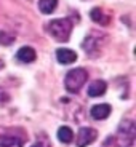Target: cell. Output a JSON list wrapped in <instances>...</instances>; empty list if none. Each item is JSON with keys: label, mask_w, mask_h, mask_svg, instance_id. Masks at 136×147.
Returning <instances> with one entry per match:
<instances>
[{"label": "cell", "mask_w": 136, "mask_h": 147, "mask_svg": "<svg viewBox=\"0 0 136 147\" xmlns=\"http://www.w3.org/2000/svg\"><path fill=\"white\" fill-rule=\"evenodd\" d=\"M72 19L69 18H61V19H53L45 26L47 32L58 42H67L72 32Z\"/></svg>", "instance_id": "6da1fadb"}, {"label": "cell", "mask_w": 136, "mask_h": 147, "mask_svg": "<svg viewBox=\"0 0 136 147\" xmlns=\"http://www.w3.org/2000/svg\"><path fill=\"white\" fill-rule=\"evenodd\" d=\"M136 138V125L131 118H125L118 125L115 134V147H133Z\"/></svg>", "instance_id": "7a4b0ae2"}, {"label": "cell", "mask_w": 136, "mask_h": 147, "mask_svg": "<svg viewBox=\"0 0 136 147\" xmlns=\"http://www.w3.org/2000/svg\"><path fill=\"white\" fill-rule=\"evenodd\" d=\"M87 80H88V72L82 67H77V69H72L66 74L64 86L69 93H78Z\"/></svg>", "instance_id": "3957f363"}, {"label": "cell", "mask_w": 136, "mask_h": 147, "mask_svg": "<svg viewBox=\"0 0 136 147\" xmlns=\"http://www.w3.org/2000/svg\"><path fill=\"white\" fill-rule=\"evenodd\" d=\"M96 138H98V131H96L95 128H87V126H85V128L78 129L75 142H77L78 147H87L91 142H95Z\"/></svg>", "instance_id": "277c9868"}, {"label": "cell", "mask_w": 136, "mask_h": 147, "mask_svg": "<svg viewBox=\"0 0 136 147\" xmlns=\"http://www.w3.org/2000/svg\"><path fill=\"white\" fill-rule=\"evenodd\" d=\"M56 59L59 64H72L77 61V53L69 50V48H58L56 50Z\"/></svg>", "instance_id": "5b68a950"}, {"label": "cell", "mask_w": 136, "mask_h": 147, "mask_svg": "<svg viewBox=\"0 0 136 147\" xmlns=\"http://www.w3.org/2000/svg\"><path fill=\"white\" fill-rule=\"evenodd\" d=\"M98 47H101V42H99V37L95 35V34H90L83 40V50L91 56L98 53Z\"/></svg>", "instance_id": "8992f818"}, {"label": "cell", "mask_w": 136, "mask_h": 147, "mask_svg": "<svg viewBox=\"0 0 136 147\" xmlns=\"http://www.w3.org/2000/svg\"><path fill=\"white\" fill-rule=\"evenodd\" d=\"M110 114V106L109 104H98V106H93L90 110V115H91L95 120H104L107 118Z\"/></svg>", "instance_id": "52a82bcc"}, {"label": "cell", "mask_w": 136, "mask_h": 147, "mask_svg": "<svg viewBox=\"0 0 136 147\" xmlns=\"http://www.w3.org/2000/svg\"><path fill=\"white\" fill-rule=\"evenodd\" d=\"M16 58H18V61H21V63H32V61H35L37 53H35V50L30 48V47H22L18 50Z\"/></svg>", "instance_id": "ba28073f"}, {"label": "cell", "mask_w": 136, "mask_h": 147, "mask_svg": "<svg viewBox=\"0 0 136 147\" xmlns=\"http://www.w3.org/2000/svg\"><path fill=\"white\" fill-rule=\"evenodd\" d=\"M107 90V85L104 80H96L93 82L91 85L88 86V96L91 98H98V96H103Z\"/></svg>", "instance_id": "9c48e42d"}, {"label": "cell", "mask_w": 136, "mask_h": 147, "mask_svg": "<svg viewBox=\"0 0 136 147\" xmlns=\"http://www.w3.org/2000/svg\"><path fill=\"white\" fill-rule=\"evenodd\" d=\"M0 147H22V141L18 136H0Z\"/></svg>", "instance_id": "30bf717a"}, {"label": "cell", "mask_w": 136, "mask_h": 147, "mask_svg": "<svg viewBox=\"0 0 136 147\" xmlns=\"http://www.w3.org/2000/svg\"><path fill=\"white\" fill-rule=\"evenodd\" d=\"M56 5H58V0H39V8L43 15H51Z\"/></svg>", "instance_id": "8fae6325"}, {"label": "cell", "mask_w": 136, "mask_h": 147, "mask_svg": "<svg viewBox=\"0 0 136 147\" xmlns=\"http://www.w3.org/2000/svg\"><path fill=\"white\" fill-rule=\"evenodd\" d=\"M72 138H74V133L69 126H61V128L58 129V139L61 141V142L69 144L70 141H72Z\"/></svg>", "instance_id": "7c38bea8"}, {"label": "cell", "mask_w": 136, "mask_h": 147, "mask_svg": "<svg viewBox=\"0 0 136 147\" xmlns=\"http://www.w3.org/2000/svg\"><path fill=\"white\" fill-rule=\"evenodd\" d=\"M90 16H91V19L95 22H99V24H107V21H109V18L104 16V13H103L101 8H93L91 13H90Z\"/></svg>", "instance_id": "4fadbf2b"}, {"label": "cell", "mask_w": 136, "mask_h": 147, "mask_svg": "<svg viewBox=\"0 0 136 147\" xmlns=\"http://www.w3.org/2000/svg\"><path fill=\"white\" fill-rule=\"evenodd\" d=\"M15 42V35L10 32H5V30H0V45H3V47H8Z\"/></svg>", "instance_id": "5bb4252c"}, {"label": "cell", "mask_w": 136, "mask_h": 147, "mask_svg": "<svg viewBox=\"0 0 136 147\" xmlns=\"http://www.w3.org/2000/svg\"><path fill=\"white\" fill-rule=\"evenodd\" d=\"M10 101V94L7 93V90L0 88V102H8Z\"/></svg>", "instance_id": "9a60e30c"}, {"label": "cell", "mask_w": 136, "mask_h": 147, "mask_svg": "<svg viewBox=\"0 0 136 147\" xmlns=\"http://www.w3.org/2000/svg\"><path fill=\"white\" fill-rule=\"evenodd\" d=\"M0 69H3V61L0 59Z\"/></svg>", "instance_id": "2e32d148"}, {"label": "cell", "mask_w": 136, "mask_h": 147, "mask_svg": "<svg viewBox=\"0 0 136 147\" xmlns=\"http://www.w3.org/2000/svg\"><path fill=\"white\" fill-rule=\"evenodd\" d=\"M32 147H43V146H42V144H34Z\"/></svg>", "instance_id": "e0dca14e"}]
</instances>
